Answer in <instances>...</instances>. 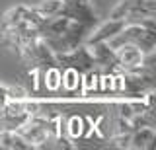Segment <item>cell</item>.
<instances>
[{"label":"cell","instance_id":"cell-12","mask_svg":"<svg viewBox=\"0 0 156 150\" xmlns=\"http://www.w3.org/2000/svg\"><path fill=\"white\" fill-rule=\"evenodd\" d=\"M39 76H41V80H43V86H45L49 92H58L61 90V66L58 65L41 70Z\"/></svg>","mask_w":156,"mask_h":150},{"label":"cell","instance_id":"cell-8","mask_svg":"<svg viewBox=\"0 0 156 150\" xmlns=\"http://www.w3.org/2000/svg\"><path fill=\"white\" fill-rule=\"evenodd\" d=\"M125 26V20H111L109 18V22H105V23H101V26H98L94 27V30L90 31V35L86 37V45H92V43H100V41H109L113 35H117V33L121 31V27Z\"/></svg>","mask_w":156,"mask_h":150},{"label":"cell","instance_id":"cell-11","mask_svg":"<svg viewBox=\"0 0 156 150\" xmlns=\"http://www.w3.org/2000/svg\"><path fill=\"white\" fill-rule=\"evenodd\" d=\"M61 88L65 92H76L82 88V74L74 68H61Z\"/></svg>","mask_w":156,"mask_h":150},{"label":"cell","instance_id":"cell-16","mask_svg":"<svg viewBox=\"0 0 156 150\" xmlns=\"http://www.w3.org/2000/svg\"><path fill=\"white\" fill-rule=\"evenodd\" d=\"M8 98H6V92H4V86L0 84V107H2L4 105V101H6Z\"/></svg>","mask_w":156,"mask_h":150},{"label":"cell","instance_id":"cell-2","mask_svg":"<svg viewBox=\"0 0 156 150\" xmlns=\"http://www.w3.org/2000/svg\"><path fill=\"white\" fill-rule=\"evenodd\" d=\"M92 30H94V27H90V26H84V23H78V22H70L68 27L61 35L45 39V43L55 55H58V53H68V51L74 49V47L82 45V43L86 41V37L90 35Z\"/></svg>","mask_w":156,"mask_h":150},{"label":"cell","instance_id":"cell-7","mask_svg":"<svg viewBox=\"0 0 156 150\" xmlns=\"http://www.w3.org/2000/svg\"><path fill=\"white\" fill-rule=\"evenodd\" d=\"M135 10H146L156 14V0H119L115 4V8L111 10L109 18L111 20H123L127 14Z\"/></svg>","mask_w":156,"mask_h":150},{"label":"cell","instance_id":"cell-15","mask_svg":"<svg viewBox=\"0 0 156 150\" xmlns=\"http://www.w3.org/2000/svg\"><path fill=\"white\" fill-rule=\"evenodd\" d=\"M4 92H6L8 99H26L27 98V90L20 84H8L4 86Z\"/></svg>","mask_w":156,"mask_h":150},{"label":"cell","instance_id":"cell-1","mask_svg":"<svg viewBox=\"0 0 156 150\" xmlns=\"http://www.w3.org/2000/svg\"><path fill=\"white\" fill-rule=\"evenodd\" d=\"M107 45L111 49H117L121 45H135L144 55H148V53H154L156 49V30L144 27L140 23H125L121 31L107 41Z\"/></svg>","mask_w":156,"mask_h":150},{"label":"cell","instance_id":"cell-13","mask_svg":"<svg viewBox=\"0 0 156 150\" xmlns=\"http://www.w3.org/2000/svg\"><path fill=\"white\" fill-rule=\"evenodd\" d=\"M33 12L41 18H51V16H57L61 14V8H62V0H41L39 4L31 6Z\"/></svg>","mask_w":156,"mask_h":150},{"label":"cell","instance_id":"cell-10","mask_svg":"<svg viewBox=\"0 0 156 150\" xmlns=\"http://www.w3.org/2000/svg\"><path fill=\"white\" fill-rule=\"evenodd\" d=\"M0 148L2 150H29V142L18 131H0Z\"/></svg>","mask_w":156,"mask_h":150},{"label":"cell","instance_id":"cell-3","mask_svg":"<svg viewBox=\"0 0 156 150\" xmlns=\"http://www.w3.org/2000/svg\"><path fill=\"white\" fill-rule=\"evenodd\" d=\"M55 59H57V65L61 66V68H74V70L80 72V74L96 68L94 57H92L90 47H88L86 43L74 47V49L68 51V53H58V55H55Z\"/></svg>","mask_w":156,"mask_h":150},{"label":"cell","instance_id":"cell-5","mask_svg":"<svg viewBox=\"0 0 156 150\" xmlns=\"http://www.w3.org/2000/svg\"><path fill=\"white\" fill-rule=\"evenodd\" d=\"M88 47H90V53L94 57L96 68L100 72H121L119 65H117V59H115V49H111L105 41L92 43Z\"/></svg>","mask_w":156,"mask_h":150},{"label":"cell","instance_id":"cell-6","mask_svg":"<svg viewBox=\"0 0 156 150\" xmlns=\"http://www.w3.org/2000/svg\"><path fill=\"white\" fill-rule=\"evenodd\" d=\"M115 59L119 65V70H133L143 65L144 53L135 45H121L115 49Z\"/></svg>","mask_w":156,"mask_h":150},{"label":"cell","instance_id":"cell-17","mask_svg":"<svg viewBox=\"0 0 156 150\" xmlns=\"http://www.w3.org/2000/svg\"><path fill=\"white\" fill-rule=\"evenodd\" d=\"M0 111H2V107H0Z\"/></svg>","mask_w":156,"mask_h":150},{"label":"cell","instance_id":"cell-9","mask_svg":"<svg viewBox=\"0 0 156 150\" xmlns=\"http://www.w3.org/2000/svg\"><path fill=\"white\" fill-rule=\"evenodd\" d=\"M154 142H156V133L152 127H136L131 131L129 148L146 150V148H152Z\"/></svg>","mask_w":156,"mask_h":150},{"label":"cell","instance_id":"cell-14","mask_svg":"<svg viewBox=\"0 0 156 150\" xmlns=\"http://www.w3.org/2000/svg\"><path fill=\"white\" fill-rule=\"evenodd\" d=\"M96 90H100V70L98 68L88 70V72L82 74V92L88 96Z\"/></svg>","mask_w":156,"mask_h":150},{"label":"cell","instance_id":"cell-4","mask_svg":"<svg viewBox=\"0 0 156 150\" xmlns=\"http://www.w3.org/2000/svg\"><path fill=\"white\" fill-rule=\"evenodd\" d=\"M61 16L68 18L70 22H78L90 27L98 26V18H96V12L92 8L90 0H62Z\"/></svg>","mask_w":156,"mask_h":150}]
</instances>
